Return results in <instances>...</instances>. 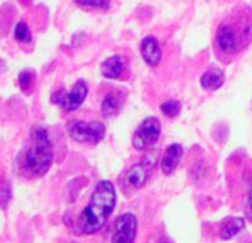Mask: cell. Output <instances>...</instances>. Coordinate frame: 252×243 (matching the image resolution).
<instances>
[{
    "label": "cell",
    "instance_id": "15",
    "mask_svg": "<svg viewBox=\"0 0 252 243\" xmlns=\"http://www.w3.org/2000/svg\"><path fill=\"white\" fill-rule=\"evenodd\" d=\"M160 111L163 113V116H166L169 119H174V117H177L180 114L181 104L178 101H175V99H168L160 105Z\"/></svg>",
    "mask_w": 252,
    "mask_h": 243
},
{
    "label": "cell",
    "instance_id": "11",
    "mask_svg": "<svg viewBox=\"0 0 252 243\" xmlns=\"http://www.w3.org/2000/svg\"><path fill=\"white\" fill-rule=\"evenodd\" d=\"M183 157V147L177 143L171 144L166 150H165V154L162 157V162H160V168H162V172L165 175H169L175 171V168L178 166L180 160Z\"/></svg>",
    "mask_w": 252,
    "mask_h": 243
},
{
    "label": "cell",
    "instance_id": "8",
    "mask_svg": "<svg viewBox=\"0 0 252 243\" xmlns=\"http://www.w3.org/2000/svg\"><path fill=\"white\" fill-rule=\"evenodd\" d=\"M137 230H138L137 216L132 212L122 213L114 224L111 243H135Z\"/></svg>",
    "mask_w": 252,
    "mask_h": 243
},
{
    "label": "cell",
    "instance_id": "16",
    "mask_svg": "<svg viewBox=\"0 0 252 243\" xmlns=\"http://www.w3.org/2000/svg\"><path fill=\"white\" fill-rule=\"evenodd\" d=\"M74 2L83 8L88 9H102L107 11L110 8V2L111 0H74Z\"/></svg>",
    "mask_w": 252,
    "mask_h": 243
},
{
    "label": "cell",
    "instance_id": "14",
    "mask_svg": "<svg viewBox=\"0 0 252 243\" xmlns=\"http://www.w3.org/2000/svg\"><path fill=\"white\" fill-rule=\"evenodd\" d=\"M120 95L116 92H108L101 102V114L105 119L116 116L120 110Z\"/></svg>",
    "mask_w": 252,
    "mask_h": 243
},
{
    "label": "cell",
    "instance_id": "10",
    "mask_svg": "<svg viewBox=\"0 0 252 243\" xmlns=\"http://www.w3.org/2000/svg\"><path fill=\"white\" fill-rule=\"evenodd\" d=\"M126 58L123 55H111L101 64V74L105 79H120V76L126 71Z\"/></svg>",
    "mask_w": 252,
    "mask_h": 243
},
{
    "label": "cell",
    "instance_id": "9",
    "mask_svg": "<svg viewBox=\"0 0 252 243\" xmlns=\"http://www.w3.org/2000/svg\"><path fill=\"white\" fill-rule=\"evenodd\" d=\"M140 52H141L143 60L150 67H156L162 61V49H160V45H159V42H158V39L155 36H146L141 40Z\"/></svg>",
    "mask_w": 252,
    "mask_h": 243
},
{
    "label": "cell",
    "instance_id": "13",
    "mask_svg": "<svg viewBox=\"0 0 252 243\" xmlns=\"http://www.w3.org/2000/svg\"><path fill=\"white\" fill-rule=\"evenodd\" d=\"M225 76L220 68H209L200 77V85L206 91H217L224 85Z\"/></svg>",
    "mask_w": 252,
    "mask_h": 243
},
{
    "label": "cell",
    "instance_id": "17",
    "mask_svg": "<svg viewBox=\"0 0 252 243\" xmlns=\"http://www.w3.org/2000/svg\"><path fill=\"white\" fill-rule=\"evenodd\" d=\"M34 80H36V74H34L33 70H24V71H21L20 76H18L20 86H21V89L26 91V92H27L30 88H33Z\"/></svg>",
    "mask_w": 252,
    "mask_h": 243
},
{
    "label": "cell",
    "instance_id": "4",
    "mask_svg": "<svg viewBox=\"0 0 252 243\" xmlns=\"http://www.w3.org/2000/svg\"><path fill=\"white\" fill-rule=\"evenodd\" d=\"M68 135L71 140L80 144H98L105 135V126L101 122H82L76 120L68 126Z\"/></svg>",
    "mask_w": 252,
    "mask_h": 243
},
{
    "label": "cell",
    "instance_id": "6",
    "mask_svg": "<svg viewBox=\"0 0 252 243\" xmlns=\"http://www.w3.org/2000/svg\"><path fill=\"white\" fill-rule=\"evenodd\" d=\"M160 132H162V125L158 117L144 119L134 134V138H132L134 149L138 152H144L149 147L155 146L160 138Z\"/></svg>",
    "mask_w": 252,
    "mask_h": 243
},
{
    "label": "cell",
    "instance_id": "12",
    "mask_svg": "<svg viewBox=\"0 0 252 243\" xmlns=\"http://www.w3.org/2000/svg\"><path fill=\"white\" fill-rule=\"evenodd\" d=\"M245 228V219L240 216H231L221 222L218 234L222 240H230L234 236H237Z\"/></svg>",
    "mask_w": 252,
    "mask_h": 243
},
{
    "label": "cell",
    "instance_id": "21",
    "mask_svg": "<svg viewBox=\"0 0 252 243\" xmlns=\"http://www.w3.org/2000/svg\"><path fill=\"white\" fill-rule=\"evenodd\" d=\"M159 243H166V242H165V240H160V242H159Z\"/></svg>",
    "mask_w": 252,
    "mask_h": 243
},
{
    "label": "cell",
    "instance_id": "20",
    "mask_svg": "<svg viewBox=\"0 0 252 243\" xmlns=\"http://www.w3.org/2000/svg\"><path fill=\"white\" fill-rule=\"evenodd\" d=\"M245 216H246L248 221L252 222V181H251L248 197H246V203H245Z\"/></svg>",
    "mask_w": 252,
    "mask_h": 243
},
{
    "label": "cell",
    "instance_id": "1",
    "mask_svg": "<svg viewBox=\"0 0 252 243\" xmlns=\"http://www.w3.org/2000/svg\"><path fill=\"white\" fill-rule=\"evenodd\" d=\"M116 188L110 181H99L91 196L89 203L82 211L77 225L82 233L94 234L99 231L116 206Z\"/></svg>",
    "mask_w": 252,
    "mask_h": 243
},
{
    "label": "cell",
    "instance_id": "2",
    "mask_svg": "<svg viewBox=\"0 0 252 243\" xmlns=\"http://www.w3.org/2000/svg\"><path fill=\"white\" fill-rule=\"evenodd\" d=\"M252 40V15L224 20L217 30V49L224 55H233Z\"/></svg>",
    "mask_w": 252,
    "mask_h": 243
},
{
    "label": "cell",
    "instance_id": "5",
    "mask_svg": "<svg viewBox=\"0 0 252 243\" xmlns=\"http://www.w3.org/2000/svg\"><path fill=\"white\" fill-rule=\"evenodd\" d=\"M158 162V153L150 152L141 162L132 165L129 168V171L125 175V185L126 188L131 190H140L141 187H144V184L147 182L149 177L153 172V168Z\"/></svg>",
    "mask_w": 252,
    "mask_h": 243
},
{
    "label": "cell",
    "instance_id": "19",
    "mask_svg": "<svg viewBox=\"0 0 252 243\" xmlns=\"http://www.w3.org/2000/svg\"><path fill=\"white\" fill-rule=\"evenodd\" d=\"M15 39L20 42H30L32 40V33L29 30V26L26 23H18L15 27Z\"/></svg>",
    "mask_w": 252,
    "mask_h": 243
},
{
    "label": "cell",
    "instance_id": "18",
    "mask_svg": "<svg viewBox=\"0 0 252 243\" xmlns=\"http://www.w3.org/2000/svg\"><path fill=\"white\" fill-rule=\"evenodd\" d=\"M11 200V184L5 180L0 181V208L5 209Z\"/></svg>",
    "mask_w": 252,
    "mask_h": 243
},
{
    "label": "cell",
    "instance_id": "3",
    "mask_svg": "<svg viewBox=\"0 0 252 243\" xmlns=\"http://www.w3.org/2000/svg\"><path fill=\"white\" fill-rule=\"evenodd\" d=\"M54 160L52 144L46 129L37 126L32 131L30 146L24 154V168L34 177H43Z\"/></svg>",
    "mask_w": 252,
    "mask_h": 243
},
{
    "label": "cell",
    "instance_id": "7",
    "mask_svg": "<svg viewBox=\"0 0 252 243\" xmlns=\"http://www.w3.org/2000/svg\"><path fill=\"white\" fill-rule=\"evenodd\" d=\"M88 96V85L85 80H77L70 92L60 89L52 93L51 101L60 105L64 111H74L77 110Z\"/></svg>",
    "mask_w": 252,
    "mask_h": 243
}]
</instances>
